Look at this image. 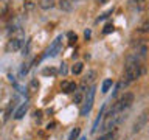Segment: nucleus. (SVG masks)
Here are the masks:
<instances>
[{"label": "nucleus", "mask_w": 149, "mask_h": 140, "mask_svg": "<svg viewBox=\"0 0 149 140\" xmlns=\"http://www.w3.org/2000/svg\"><path fill=\"white\" fill-rule=\"evenodd\" d=\"M30 65H31V64H23V67H22V70H20V73H22V75H25L28 70H30Z\"/></svg>", "instance_id": "a878e982"}, {"label": "nucleus", "mask_w": 149, "mask_h": 140, "mask_svg": "<svg viewBox=\"0 0 149 140\" xmlns=\"http://www.w3.org/2000/svg\"><path fill=\"white\" fill-rule=\"evenodd\" d=\"M79 134H81V129H79V128H74V129L72 131V132H70V135H68V140H78Z\"/></svg>", "instance_id": "a211bd4d"}, {"label": "nucleus", "mask_w": 149, "mask_h": 140, "mask_svg": "<svg viewBox=\"0 0 149 140\" xmlns=\"http://www.w3.org/2000/svg\"><path fill=\"white\" fill-rule=\"evenodd\" d=\"M113 86V81L112 79H104V83H102V87H101V92L102 93H107L110 90V87Z\"/></svg>", "instance_id": "ddd939ff"}, {"label": "nucleus", "mask_w": 149, "mask_h": 140, "mask_svg": "<svg viewBox=\"0 0 149 140\" xmlns=\"http://www.w3.org/2000/svg\"><path fill=\"white\" fill-rule=\"evenodd\" d=\"M95 72H93V70H92V72H88L87 73V76L86 78H84V84H86V83H90V81H93V79H95Z\"/></svg>", "instance_id": "4be33fe9"}, {"label": "nucleus", "mask_w": 149, "mask_h": 140, "mask_svg": "<svg viewBox=\"0 0 149 140\" xmlns=\"http://www.w3.org/2000/svg\"><path fill=\"white\" fill-rule=\"evenodd\" d=\"M132 48H134L132 55L140 61H143L149 53V39H137L135 42H132Z\"/></svg>", "instance_id": "20e7f679"}, {"label": "nucleus", "mask_w": 149, "mask_h": 140, "mask_svg": "<svg viewBox=\"0 0 149 140\" xmlns=\"http://www.w3.org/2000/svg\"><path fill=\"white\" fill-rule=\"evenodd\" d=\"M54 126H56V123H54V121H50V123L47 125V129H48V131H51V129H54Z\"/></svg>", "instance_id": "cd10ccee"}, {"label": "nucleus", "mask_w": 149, "mask_h": 140, "mask_svg": "<svg viewBox=\"0 0 149 140\" xmlns=\"http://www.w3.org/2000/svg\"><path fill=\"white\" fill-rule=\"evenodd\" d=\"M148 121H149V112L148 111H144V112H141L138 117H137V120L134 121V126H132V132L134 134H137V132H140L144 126L148 125Z\"/></svg>", "instance_id": "423d86ee"}, {"label": "nucleus", "mask_w": 149, "mask_h": 140, "mask_svg": "<svg viewBox=\"0 0 149 140\" xmlns=\"http://www.w3.org/2000/svg\"><path fill=\"white\" fill-rule=\"evenodd\" d=\"M22 45H23V41H22V39L13 37V39L8 42L6 50H8V51H17V50H20V47H22Z\"/></svg>", "instance_id": "6e6552de"}, {"label": "nucleus", "mask_w": 149, "mask_h": 140, "mask_svg": "<svg viewBox=\"0 0 149 140\" xmlns=\"http://www.w3.org/2000/svg\"><path fill=\"white\" fill-rule=\"evenodd\" d=\"M129 3H130V6L138 9V11L146 8V0H129Z\"/></svg>", "instance_id": "9b49d317"}, {"label": "nucleus", "mask_w": 149, "mask_h": 140, "mask_svg": "<svg viewBox=\"0 0 149 140\" xmlns=\"http://www.w3.org/2000/svg\"><path fill=\"white\" fill-rule=\"evenodd\" d=\"M124 118H126L124 112H110L109 111V114H107L106 118H104V123H102V126H101V131L104 134L106 132H110V129L116 128V126H118Z\"/></svg>", "instance_id": "f03ea898"}, {"label": "nucleus", "mask_w": 149, "mask_h": 140, "mask_svg": "<svg viewBox=\"0 0 149 140\" xmlns=\"http://www.w3.org/2000/svg\"><path fill=\"white\" fill-rule=\"evenodd\" d=\"M28 106H30V104H28L26 101H25V103H22V104L19 106V109L14 112V118H16V120L23 118V115H25V114H26V111H28Z\"/></svg>", "instance_id": "1a4fd4ad"}, {"label": "nucleus", "mask_w": 149, "mask_h": 140, "mask_svg": "<svg viewBox=\"0 0 149 140\" xmlns=\"http://www.w3.org/2000/svg\"><path fill=\"white\" fill-rule=\"evenodd\" d=\"M104 109H106V106H102V107H101V111H100V115L96 117L95 123H93V128H92V132H93V134H95L96 131H98V125H100V121H101V118H102V115H104Z\"/></svg>", "instance_id": "f8f14e48"}, {"label": "nucleus", "mask_w": 149, "mask_h": 140, "mask_svg": "<svg viewBox=\"0 0 149 140\" xmlns=\"http://www.w3.org/2000/svg\"><path fill=\"white\" fill-rule=\"evenodd\" d=\"M138 31H140V33H149V20L143 22L141 25L138 27Z\"/></svg>", "instance_id": "6ab92c4d"}, {"label": "nucleus", "mask_w": 149, "mask_h": 140, "mask_svg": "<svg viewBox=\"0 0 149 140\" xmlns=\"http://www.w3.org/2000/svg\"><path fill=\"white\" fill-rule=\"evenodd\" d=\"M34 117H36V118H40V117H42V112H40V111H36V112H34Z\"/></svg>", "instance_id": "c756f323"}, {"label": "nucleus", "mask_w": 149, "mask_h": 140, "mask_svg": "<svg viewBox=\"0 0 149 140\" xmlns=\"http://www.w3.org/2000/svg\"><path fill=\"white\" fill-rule=\"evenodd\" d=\"M53 6H54V0H42L40 2V8H44V9H48Z\"/></svg>", "instance_id": "f3484780"}, {"label": "nucleus", "mask_w": 149, "mask_h": 140, "mask_svg": "<svg viewBox=\"0 0 149 140\" xmlns=\"http://www.w3.org/2000/svg\"><path fill=\"white\" fill-rule=\"evenodd\" d=\"M37 89H39V81H37V79H31L30 84H28V90L33 93V92H36Z\"/></svg>", "instance_id": "dca6fc26"}, {"label": "nucleus", "mask_w": 149, "mask_h": 140, "mask_svg": "<svg viewBox=\"0 0 149 140\" xmlns=\"http://www.w3.org/2000/svg\"><path fill=\"white\" fill-rule=\"evenodd\" d=\"M61 73H62V75H65V73H67V67H65V64H62V65H61Z\"/></svg>", "instance_id": "c85d7f7f"}, {"label": "nucleus", "mask_w": 149, "mask_h": 140, "mask_svg": "<svg viewBox=\"0 0 149 140\" xmlns=\"http://www.w3.org/2000/svg\"><path fill=\"white\" fill-rule=\"evenodd\" d=\"M67 37H68V42H70V44H73V42H76V39H78V36L74 34L73 31H68V33H67Z\"/></svg>", "instance_id": "5701e85b"}, {"label": "nucleus", "mask_w": 149, "mask_h": 140, "mask_svg": "<svg viewBox=\"0 0 149 140\" xmlns=\"http://www.w3.org/2000/svg\"><path fill=\"white\" fill-rule=\"evenodd\" d=\"M59 8L62 11H70L72 9V3H70V0H59Z\"/></svg>", "instance_id": "4468645a"}, {"label": "nucleus", "mask_w": 149, "mask_h": 140, "mask_svg": "<svg viewBox=\"0 0 149 140\" xmlns=\"http://www.w3.org/2000/svg\"><path fill=\"white\" fill-rule=\"evenodd\" d=\"M113 31V23H107V25L104 27V30H102V33L104 34H109V33Z\"/></svg>", "instance_id": "b1692460"}, {"label": "nucleus", "mask_w": 149, "mask_h": 140, "mask_svg": "<svg viewBox=\"0 0 149 140\" xmlns=\"http://www.w3.org/2000/svg\"><path fill=\"white\" fill-rule=\"evenodd\" d=\"M42 73H44V75H48V73L54 75V73H56V70H54V69H45V70H44V72H42Z\"/></svg>", "instance_id": "bb28decb"}, {"label": "nucleus", "mask_w": 149, "mask_h": 140, "mask_svg": "<svg viewBox=\"0 0 149 140\" xmlns=\"http://www.w3.org/2000/svg\"><path fill=\"white\" fill-rule=\"evenodd\" d=\"M82 69H84V64L82 62H76L72 67V73L73 75H79V73H82Z\"/></svg>", "instance_id": "2eb2a0df"}, {"label": "nucleus", "mask_w": 149, "mask_h": 140, "mask_svg": "<svg viewBox=\"0 0 149 140\" xmlns=\"http://www.w3.org/2000/svg\"><path fill=\"white\" fill-rule=\"evenodd\" d=\"M78 140H86V137H81V139H78Z\"/></svg>", "instance_id": "7c9ffc66"}, {"label": "nucleus", "mask_w": 149, "mask_h": 140, "mask_svg": "<svg viewBox=\"0 0 149 140\" xmlns=\"http://www.w3.org/2000/svg\"><path fill=\"white\" fill-rule=\"evenodd\" d=\"M61 45H62V36H58L53 42H51V45H50V48L47 50V55L45 56H51V58L56 56L61 51Z\"/></svg>", "instance_id": "0eeeda50"}, {"label": "nucleus", "mask_w": 149, "mask_h": 140, "mask_svg": "<svg viewBox=\"0 0 149 140\" xmlns=\"http://www.w3.org/2000/svg\"><path fill=\"white\" fill-rule=\"evenodd\" d=\"M132 103H134V93L132 92H126L124 95H121L118 100H116V103L112 106L110 112H124L132 106Z\"/></svg>", "instance_id": "7ed1b4c3"}, {"label": "nucleus", "mask_w": 149, "mask_h": 140, "mask_svg": "<svg viewBox=\"0 0 149 140\" xmlns=\"http://www.w3.org/2000/svg\"><path fill=\"white\" fill-rule=\"evenodd\" d=\"M112 11H113V9H109L107 13H104L100 19H98V22H100V20H104V19H107V17H109V14H112Z\"/></svg>", "instance_id": "393cba45"}, {"label": "nucleus", "mask_w": 149, "mask_h": 140, "mask_svg": "<svg viewBox=\"0 0 149 140\" xmlns=\"http://www.w3.org/2000/svg\"><path fill=\"white\" fill-rule=\"evenodd\" d=\"M101 2H107V0H101Z\"/></svg>", "instance_id": "2f4dec72"}, {"label": "nucleus", "mask_w": 149, "mask_h": 140, "mask_svg": "<svg viewBox=\"0 0 149 140\" xmlns=\"http://www.w3.org/2000/svg\"><path fill=\"white\" fill-rule=\"evenodd\" d=\"M113 137H115L113 132H106V134H102L98 140H113Z\"/></svg>", "instance_id": "412c9836"}, {"label": "nucleus", "mask_w": 149, "mask_h": 140, "mask_svg": "<svg viewBox=\"0 0 149 140\" xmlns=\"http://www.w3.org/2000/svg\"><path fill=\"white\" fill-rule=\"evenodd\" d=\"M95 92H96V87L95 86H90L87 90V95L84 98V103L81 106V109H79V114L82 117L88 115V112L92 111V106H93V101H95Z\"/></svg>", "instance_id": "39448f33"}, {"label": "nucleus", "mask_w": 149, "mask_h": 140, "mask_svg": "<svg viewBox=\"0 0 149 140\" xmlns=\"http://www.w3.org/2000/svg\"><path fill=\"white\" fill-rule=\"evenodd\" d=\"M73 103H74V104H81V103H82V93H81V92H76V93H74Z\"/></svg>", "instance_id": "aec40b11"}, {"label": "nucleus", "mask_w": 149, "mask_h": 140, "mask_svg": "<svg viewBox=\"0 0 149 140\" xmlns=\"http://www.w3.org/2000/svg\"><path fill=\"white\" fill-rule=\"evenodd\" d=\"M144 72H146V69H144V65H143V61H140L138 58H135L134 55H130L127 58V62H126L124 75H123V79H121V81H124L126 86H129V84H132L134 81H137Z\"/></svg>", "instance_id": "f257e3e1"}, {"label": "nucleus", "mask_w": 149, "mask_h": 140, "mask_svg": "<svg viewBox=\"0 0 149 140\" xmlns=\"http://www.w3.org/2000/svg\"><path fill=\"white\" fill-rule=\"evenodd\" d=\"M61 89H62L64 93H70V92H74L76 90V84L73 81H62L61 84Z\"/></svg>", "instance_id": "9d476101"}]
</instances>
